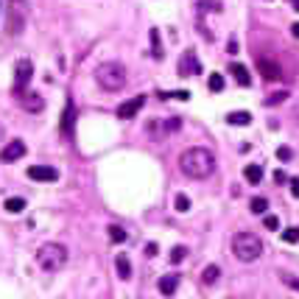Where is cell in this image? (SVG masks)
Returning a JSON list of instances; mask_svg holds the SVG:
<instances>
[{"label":"cell","instance_id":"cell-40","mask_svg":"<svg viewBox=\"0 0 299 299\" xmlns=\"http://www.w3.org/2000/svg\"><path fill=\"white\" fill-rule=\"evenodd\" d=\"M17 3H20V0H17Z\"/></svg>","mask_w":299,"mask_h":299},{"label":"cell","instance_id":"cell-7","mask_svg":"<svg viewBox=\"0 0 299 299\" xmlns=\"http://www.w3.org/2000/svg\"><path fill=\"white\" fill-rule=\"evenodd\" d=\"M176 73L182 76V79H187V76H199V73H201V62H199V56H196V50H185V53H182Z\"/></svg>","mask_w":299,"mask_h":299},{"label":"cell","instance_id":"cell-14","mask_svg":"<svg viewBox=\"0 0 299 299\" xmlns=\"http://www.w3.org/2000/svg\"><path fill=\"white\" fill-rule=\"evenodd\" d=\"M157 288H159V294H162V297H173V294H176V288H179V274H165V277H159Z\"/></svg>","mask_w":299,"mask_h":299},{"label":"cell","instance_id":"cell-35","mask_svg":"<svg viewBox=\"0 0 299 299\" xmlns=\"http://www.w3.org/2000/svg\"><path fill=\"white\" fill-rule=\"evenodd\" d=\"M285 179H288V176H285V171H274V182H277V185H283Z\"/></svg>","mask_w":299,"mask_h":299},{"label":"cell","instance_id":"cell-37","mask_svg":"<svg viewBox=\"0 0 299 299\" xmlns=\"http://www.w3.org/2000/svg\"><path fill=\"white\" fill-rule=\"evenodd\" d=\"M291 34H294V36H297V39H299V22H294V25H291Z\"/></svg>","mask_w":299,"mask_h":299},{"label":"cell","instance_id":"cell-12","mask_svg":"<svg viewBox=\"0 0 299 299\" xmlns=\"http://www.w3.org/2000/svg\"><path fill=\"white\" fill-rule=\"evenodd\" d=\"M73 126H76V104H73V98H67V104H64V115H62V137H70Z\"/></svg>","mask_w":299,"mask_h":299},{"label":"cell","instance_id":"cell-25","mask_svg":"<svg viewBox=\"0 0 299 299\" xmlns=\"http://www.w3.org/2000/svg\"><path fill=\"white\" fill-rule=\"evenodd\" d=\"M285 98H288V90H277V93H271L269 98H266V107H277V104H283Z\"/></svg>","mask_w":299,"mask_h":299},{"label":"cell","instance_id":"cell-11","mask_svg":"<svg viewBox=\"0 0 299 299\" xmlns=\"http://www.w3.org/2000/svg\"><path fill=\"white\" fill-rule=\"evenodd\" d=\"M257 70H260V76H263L266 81L283 79V67H280V62H274V59H260V62H257Z\"/></svg>","mask_w":299,"mask_h":299},{"label":"cell","instance_id":"cell-20","mask_svg":"<svg viewBox=\"0 0 299 299\" xmlns=\"http://www.w3.org/2000/svg\"><path fill=\"white\" fill-rule=\"evenodd\" d=\"M149 36H151V53H154L157 59H162V42H159V31H157V28H151Z\"/></svg>","mask_w":299,"mask_h":299},{"label":"cell","instance_id":"cell-31","mask_svg":"<svg viewBox=\"0 0 299 299\" xmlns=\"http://www.w3.org/2000/svg\"><path fill=\"white\" fill-rule=\"evenodd\" d=\"M283 283H285V285H291L294 291H299V280L291 277V274H283Z\"/></svg>","mask_w":299,"mask_h":299},{"label":"cell","instance_id":"cell-1","mask_svg":"<svg viewBox=\"0 0 299 299\" xmlns=\"http://www.w3.org/2000/svg\"><path fill=\"white\" fill-rule=\"evenodd\" d=\"M179 171L190 179H207L215 171V157L210 149H187L179 154Z\"/></svg>","mask_w":299,"mask_h":299},{"label":"cell","instance_id":"cell-26","mask_svg":"<svg viewBox=\"0 0 299 299\" xmlns=\"http://www.w3.org/2000/svg\"><path fill=\"white\" fill-rule=\"evenodd\" d=\"M173 207H176V213H187V210H190V199H187L185 193H179L176 201H173Z\"/></svg>","mask_w":299,"mask_h":299},{"label":"cell","instance_id":"cell-36","mask_svg":"<svg viewBox=\"0 0 299 299\" xmlns=\"http://www.w3.org/2000/svg\"><path fill=\"white\" fill-rule=\"evenodd\" d=\"M157 243H149V246H146V255H149V257H154V255H157Z\"/></svg>","mask_w":299,"mask_h":299},{"label":"cell","instance_id":"cell-18","mask_svg":"<svg viewBox=\"0 0 299 299\" xmlns=\"http://www.w3.org/2000/svg\"><path fill=\"white\" fill-rule=\"evenodd\" d=\"M227 123H232V126H249L252 115L249 112H229L227 115Z\"/></svg>","mask_w":299,"mask_h":299},{"label":"cell","instance_id":"cell-34","mask_svg":"<svg viewBox=\"0 0 299 299\" xmlns=\"http://www.w3.org/2000/svg\"><path fill=\"white\" fill-rule=\"evenodd\" d=\"M227 50H229V53H238V39H235V36H229V42H227Z\"/></svg>","mask_w":299,"mask_h":299},{"label":"cell","instance_id":"cell-9","mask_svg":"<svg viewBox=\"0 0 299 299\" xmlns=\"http://www.w3.org/2000/svg\"><path fill=\"white\" fill-rule=\"evenodd\" d=\"M25 176L34 179V182H56L59 179V171L56 168H50V165H31Z\"/></svg>","mask_w":299,"mask_h":299},{"label":"cell","instance_id":"cell-16","mask_svg":"<svg viewBox=\"0 0 299 299\" xmlns=\"http://www.w3.org/2000/svg\"><path fill=\"white\" fill-rule=\"evenodd\" d=\"M115 269H118V277H121V280H129V277H132V263H129L126 255H118V257H115Z\"/></svg>","mask_w":299,"mask_h":299},{"label":"cell","instance_id":"cell-39","mask_svg":"<svg viewBox=\"0 0 299 299\" xmlns=\"http://www.w3.org/2000/svg\"><path fill=\"white\" fill-rule=\"evenodd\" d=\"M294 118H297V121H299V104H297V109H294Z\"/></svg>","mask_w":299,"mask_h":299},{"label":"cell","instance_id":"cell-8","mask_svg":"<svg viewBox=\"0 0 299 299\" xmlns=\"http://www.w3.org/2000/svg\"><path fill=\"white\" fill-rule=\"evenodd\" d=\"M143 107H146V95H135V98L123 101L121 107H118V118H121V121H132Z\"/></svg>","mask_w":299,"mask_h":299},{"label":"cell","instance_id":"cell-23","mask_svg":"<svg viewBox=\"0 0 299 299\" xmlns=\"http://www.w3.org/2000/svg\"><path fill=\"white\" fill-rule=\"evenodd\" d=\"M207 87H210V93H221V90H224V76H221V73H213V76L207 79Z\"/></svg>","mask_w":299,"mask_h":299},{"label":"cell","instance_id":"cell-38","mask_svg":"<svg viewBox=\"0 0 299 299\" xmlns=\"http://www.w3.org/2000/svg\"><path fill=\"white\" fill-rule=\"evenodd\" d=\"M288 3H291V8H294V11H299V0H288Z\"/></svg>","mask_w":299,"mask_h":299},{"label":"cell","instance_id":"cell-27","mask_svg":"<svg viewBox=\"0 0 299 299\" xmlns=\"http://www.w3.org/2000/svg\"><path fill=\"white\" fill-rule=\"evenodd\" d=\"M283 241H285V243H299V229H297V227H288V229L283 232Z\"/></svg>","mask_w":299,"mask_h":299},{"label":"cell","instance_id":"cell-24","mask_svg":"<svg viewBox=\"0 0 299 299\" xmlns=\"http://www.w3.org/2000/svg\"><path fill=\"white\" fill-rule=\"evenodd\" d=\"M109 241H112V243H123V241H126V229L118 227V224H112V227H109Z\"/></svg>","mask_w":299,"mask_h":299},{"label":"cell","instance_id":"cell-4","mask_svg":"<svg viewBox=\"0 0 299 299\" xmlns=\"http://www.w3.org/2000/svg\"><path fill=\"white\" fill-rule=\"evenodd\" d=\"M67 263V249L62 243H42L36 249V266L42 271H59Z\"/></svg>","mask_w":299,"mask_h":299},{"label":"cell","instance_id":"cell-19","mask_svg":"<svg viewBox=\"0 0 299 299\" xmlns=\"http://www.w3.org/2000/svg\"><path fill=\"white\" fill-rule=\"evenodd\" d=\"M218 277H221V269H218V266H207V269L201 271V283H204V285L218 283Z\"/></svg>","mask_w":299,"mask_h":299},{"label":"cell","instance_id":"cell-30","mask_svg":"<svg viewBox=\"0 0 299 299\" xmlns=\"http://www.w3.org/2000/svg\"><path fill=\"white\" fill-rule=\"evenodd\" d=\"M263 224H266V229H271V232H274V229H280V218H277V215H266Z\"/></svg>","mask_w":299,"mask_h":299},{"label":"cell","instance_id":"cell-13","mask_svg":"<svg viewBox=\"0 0 299 299\" xmlns=\"http://www.w3.org/2000/svg\"><path fill=\"white\" fill-rule=\"evenodd\" d=\"M17 98H20V104L25 107V112H42V109H45L42 95H34V93H20Z\"/></svg>","mask_w":299,"mask_h":299},{"label":"cell","instance_id":"cell-32","mask_svg":"<svg viewBox=\"0 0 299 299\" xmlns=\"http://www.w3.org/2000/svg\"><path fill=\"white\" fill-rule=\"evenodd\" d=\"M159 98H179V101H187V93H159Z\"/></svg>","mask_w":299,"mask_h":299},{"label":"cell","instance_id":"cell-5","mask_svg":"<svg viewBox=\"0 0 299 299\" xmlns=\"http://www.w3.org/2000/svg\"><path fill=\"white\" fill-rule=\"evenodd\" d=\"M182 126V121L179 118H171V121H149V137L151 140H162L165 135H173L176 129Z\"/></svg>","mask_w":299,"mask_h":299},{"label":"cell","instance_id":"cell-6","mask_svg":"<svg viewBox=\"0 0 299 299\" xmlns=\"http://www.w3.org/2000/svg\"><path fill=\"white\" fill-rule=\"evenodd\" d=\"M31 76H34V64L28 59H20L14 64V95L25 93V84L31 81Z\"/></svg>","mask_w":299,"mask_h":299},{"label":"cell","instance_id":"cell-22","mask_svg":"<svg viewBox=\"0 0 299 299\" xmlns=\"http://www.w3.org/2000/svg\"><path fill=\"white\" fill-rule=\"evenodd\" d=\"M8 210V213H22L25 210V199H20V196H14V199H6V204H3Z\"/></svg>","mask_w":299,"mask_h":299},{"label":"cell","instance_id":"cell-29","mask_svg":"<svg viewBox=\"0 0 299 299\" xmlns=\"http://www.w3.org/2000/svg\"><path fill=\"white\" fill-rule=\"evenodd\" d=\"M185 255H187L185 246H176V249L171 252V260H173V263H182V260H185Z\"/></svg>","mask_w":299,"mask_h":299},{"label":"cell","instance_id":"cell-28","mask_svg":"<svg viewBox=\"0 0 299 299\" xmlns=\"http://www.w3.org/2000/svg\"><path fill=\"white\" fill-rule=\"evenodd\" d=\"M291 157H294V151L288 149V146H280V149H277V159H283V162H291Z\"/></svg>","mask_w":299,"mask_h":299},{"label":"cell","instance_id":"cell-33","mask_svg":"<svg viewBox=\"0 0 299 299\" xmlns=\"http://www.w3.org/2000/svg\"><path fill=\"white\" fill-rule=\"evenodd\" d=\"M291 196H294V199H299V176L291 179Z\"/></svg>","mask_w":299,"mask_h":299},{"label":"cell","instance_id":"cell-17","mask_svg":"<svg viewBox=\"0 0 299 299\" xmlns=\"http://www.w3.org/2000/svg\"><path fill=\"white\" fill-rule=\"evenodd\" d=\"M243 176H246L249 185H260V179H263V168H260V165H246V168H243Z\"/></svg>","mask_w":299,"mask_h":299},{"label":"cell","instance_id":"cell-3","mask_svg":"<svg viewBox=\"0 0 299 299\" xmlns=\"http://www.w3.org/2000/svg\"><path fill=\"white\" fill-rule=\"evenodd\" d=\"M232 255L241 260V263H255L257 257L263 255V241L255 235V232H238L232 238Z\"/></svg>","mask_w":299,"mask_h":299},{"label":"cell","instance_id":"cell-2","mask_svg":"<svg viewBox=\"0 0 299 299\" xmlns=\"http://www.w3.org/2000/svg\"><path fill=\"white\" fill-rule=\"evenodd\" d=\"M95 81H98L101 90L118 93V90L126 87V67L121 62H104L95 67Z\"/></svg>","mask_w":299,"mask_h":299},{"label":"cell","instance_id":"cell-10","mask_svg":"<svg viewBox=\"0 0 299 299\" xmlns=\"http://www.w3.org/2000/svg\"><path fill=\"white\" fill-rule=\"evenodd\" d=\"M25 157V143L22 140H11L8 146H3L0 151V162H17V159Z\"/></svg>","mask_w":299,"mask_h":299},{"label":"cell","instance_id":"cell-21","mask_svg":"<svg viewBox=\"0 0 299 299\" xmlns=\"http://www.w3.org/2000/svg\"><path fill=\"white\" fill-rule=\"evenodd\" d=\"M249 210H252V213H257V215H263L266 210H269V199H263V196H255V199L249 201Z\"/></svg>","mask_w":299,"mask_h":299},{"label":"cell","instance_id":"cell-15","mask_svg":"<svg viewBox=\"0 0 299 299\" xmlns=\"http://www.w3.org/2000/svg\"><path fill=\"white\" fill-rule=\"evenodd\" d=\"M229 73H232V79H235L241 87H252V76H249V70H246V64L232 62L229 64Z\"/></svg>","mask_w":299,"mask_h":299}]
</instances>
